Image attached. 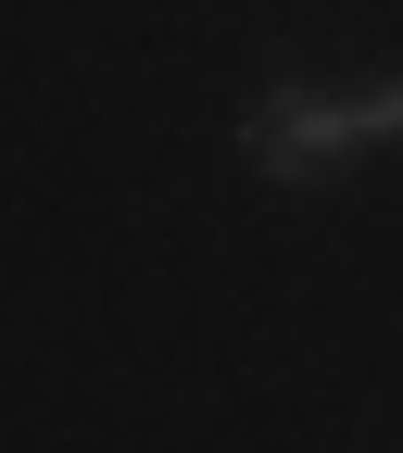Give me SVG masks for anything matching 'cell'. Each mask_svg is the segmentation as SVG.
I'll use <instances>...</instances> for the list:
<instances>
[{
  "label": "cell",
  "instance_id": "1",
  "mask_svg": "<svg viewBox=\"0 0 403 453\" xmlns=\"http://www.w3.org/2000/svg\"><path fill=\"white\" fill-rule=\"evenodd\" d=\"M240 139H252V164H265V177L315 189L340 151H366V139H403V76H391V88H366V101H303V88H265Z\"/></svg>",
  "mask_w": 403,
  "mask_h": 453
}]
</instances>
